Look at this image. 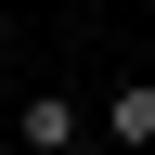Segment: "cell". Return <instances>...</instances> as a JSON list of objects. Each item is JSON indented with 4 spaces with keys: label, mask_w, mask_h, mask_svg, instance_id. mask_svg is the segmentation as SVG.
<instances>
[{
    "label": "cell",
    "mask_w": 155,
    "mask_h": 155,
    "mask_svg": "<svg viewBox=\"0 0 155 155\" xmlns=\"http://www.w3.org/2000/svg\"><path fill=\"white\" fill-rule=\"evenodd\" d=\"M13 142L26 155H78V91H26L13 104Z\"/></svg>",
    "instance_id": "6da1fadb"
},
{
    "label": "cell",
    "mask_w": 155,
    "mask_h": 155,
    "mask_svg": "<svg viewBox=\"0 0 155 155\" xmlns=\"http://www.w3.org/2000/svg\"><path fill=\"white\" fill-rule=\"evenodd\" d=\"M104 142L116 155H155V78H116L104 91Z\"/></svg>",
    "instance_id": "7a4b0ae2"
}]
</instances>
